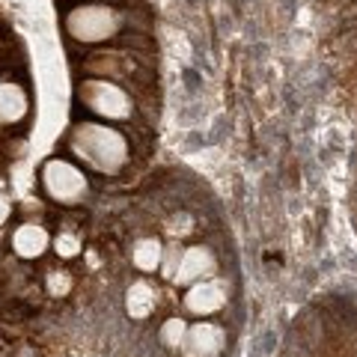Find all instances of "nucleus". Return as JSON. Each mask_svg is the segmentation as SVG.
<instances>
[{"instance_id":"7","label":"nucleus","mask_w":357,"mask_h":357,"mask_svg":"<svg viewBox=\"0 0 357 357\" xmlns=\"http://www.w3.org/2000/svg\"><path fill=\"white\" fill-rule=\"evenodd\" d=\"M211 268H215V259L208 256V250L191 248V250L185 253L182 265H178V280H194V277H206Z\"/></svg>"},{"instance_id":"9","label":"nucleus","mask_w":357,"mask_h":357,"mask_svg":"<svg viewBox=\"0 0 357 357\" xmlns=\"http://www.w3.org/2000/svg\"><path fill=\"white\" fill-rule=\"evenodd\" d=\"M218 295H220L218 286L206 283V286H197V289H194L191 298H188V304H191V310L208 312V310H218V307H220V298H218Z\"/></svg>"},{"instance_id":"4","label":"nucleus","mask_w":357,"mask_h":357,"mask_svg":"<svg viewBox=\"0 0 357 357\" xmlns=\"http://www.w3.org/2000/svg\"><path fill=\"white\" fill-rule=\"evenodd\" d=\"M86 102L93 105V110L105 116H126L128 114V102L122 96V89H116L114 84H89L86 89Z\"/></svg>"},{"instance_id":"10","label":"nucleus","mask_w":357,"mask_h":357,"mask_svg":"<svg viewBox=\"0 0 357 357\" xmlns=\"http://www.w3.org/2000/svg\"><path fill=\"white\" fill-rule=\"evenodd\" d=\"M152 307V292H149V286L146 283H137L128 292V310L134 312V316H143V312H149Z\"/></svg>"},{"instance_id":"12","label":"nucleus","mask_w":357,"mask_h":357,"mask_svg":"<svg viewBox=\"0 0 357 357\" xmlns=\"http://www.w3.org/2000/svg\"><path fill=\"white\" fill-rule=\"evenodd\" d=\"M6 218H9V203H6L3 197H0V223H3Z\"/></svg>"},{"instance_id":"1","label":"nucleus","mask_w":357,"mask_h":357,"mask_svg":"<svg viewBox=\"0 0 357 357\" xmlns=\"http://www.w3.org/2000/svg\"><path fill=\"white\" fill-rule=\"evenodd\" d=\"M77 149L93 164H98L102 170H114V167L122 161L126 155V143L116 131L110 128H96V126H86L77 131Z\"/></svg>"},{"instance_id":"11","label":"nucleus","mask_w":357,"mask_h":357,"mask_svg":"<svg viewBox=\"0 0 357 357\" xmlns=\"http://www.w3.org/2000/svg\"><path fill=\"white\" fill-rule=\"evenodd\" d=\"M57 250H60L63 256H75V253H77V238L60 236V238H57Z\"/></svg>"},{"instance_id":"5","label":"nucleus","mask_w":357,"mask_h":357,"mask_svg":"<svg viewBox=\"0 0 357 357\" xmlns=\"http://www.w3.org/2000/svg\"><path fill=\"white\" fill-rule=\"evenodd\" d=\"M45 248H48V232L36 227V223H24V227H18L13 232V250L18 256H24V259L39 256Z\"/></svg>"},{"instance_id":"3","label":"nucleus","mask_w":357,"mask_h":357,"mask_svg":"<svg viewBox=\"0 0 357 357\" xmlns=\"http://www.w3.org/2000/svg\"><path fill=\"white\" fill-rule=\"evenodd\" d=\"M45 188L51 191V197L63 199V203H72V199H77L86 191V182L72 164L51 161L48 167H45Z\"/></svg>"},{"instance_id":"8","label":"nucleus","mask_w":357,"mask_h":357,"mask_svg":"<svg viewBox=\"0 0 357 357\" xmlns=\"http://www.w3.org/2000/svg\"><path fill=\"white\" fill-rule=\"evenodd\" d=\"M158 262H161V244L155 238L137 241V248H134V265L143 268V271H152Z\"/></svg>"},{"instance_id":"6","label":"nucleus","mask_w":357,"mask_h":357,"mask_svg":"<svg viewBox=\"0 0 357 357\" xmlns=\"http://www.w3.org/2000/svg\"><path fill=\"white\" fill-rule=\"evenodd\" d=\"M27 114V96L18 84H0V122H18Z\"/></svg>"},{"instance_id":"2","label":"nucleus","mask_w":357,"mask_h":357,"mask_svg":"<svg viewBox=\"0 0 357 357\" xmlns=\"http://www.w3.org/2000/svg\"><path fill=\"white\" fill-rule=\"evenodd\" d=\"M69 30L77 39L96 42V39H105L116 30V18L105 6H84V9H75L69 15Z\"/></svg>"}]
</instances>
